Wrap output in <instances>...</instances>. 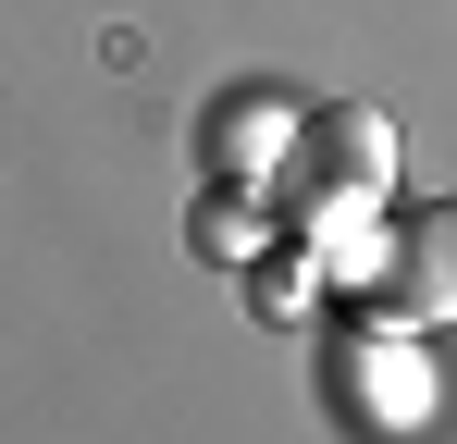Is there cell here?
I'll return each mask as SVG.
<instances>
[{"instance_id": "6da1fadb", "label": "cell", "mask_w": 457, "mask_h": 444, "mask_svg": "<svg viewBox=\"0 0 457 444\" xmlns=\"http://www.w3.org/2000/svg\"><path fill=\"white\" fill-rule=\"evenodd\" d=\"M285 173H297V198H309V210L371 198L383 173H395V124H383V111H309V148L285 160Z\"/></svg>"}, {"instance_id": "7a4b0ae2", "label": "cell", "mask_w": 457, "mask_h": 444, "mask_svg": "<svg viewBox=\"0 0 457 444\" xmlns=\"http://www.w3.org/2000/svg\"><path fill=\"white\" fill-rule=\"evenodd\" d=\"M383 296L408 321H457V198H420L383 234Z\"/></svg>"}]
</instances>
